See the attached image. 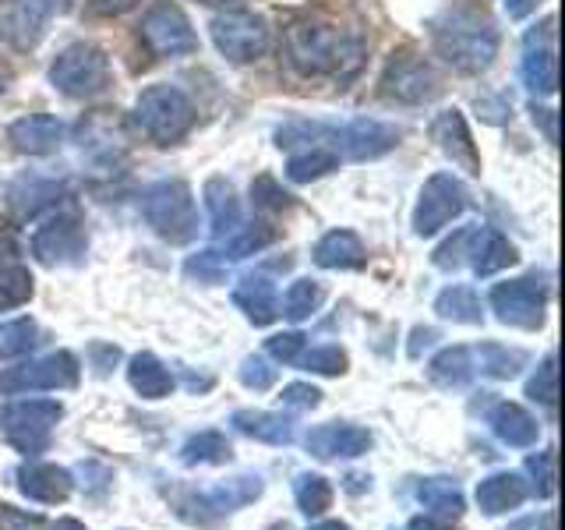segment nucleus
<instances>
[{
  "instance_id": "obj_1",
  "label": "nucleus",
  "mask_w": 565,
  "mask_h": 530,
  "mask_svg": "<svg viewBox=\"0 0 565 530\" xmlns=\"http://www.w3.org/2000/svg\"><path fill=\"white\" fill-rule=\"evenodd\" d=\"M282 50L297 75L305 78H353L364 64V40L332 22L300 18L282 35Z\"/></svg>"
},
{
  "instance_id": "obj_2",
  "label": "nucleus",
  "mask_w": 565,
  "mask_h": 530,
  "mask_svg": "<svg viewBox=\"0 0 565 530\" xmlns=\"http://www.w3.org/2000/svg\"><path fill=\"white\" fill-rule=\"evenodd\" d=\"M431 46L459 75H481L499 57V29L484 11L456 8L431 22Z\"/></svg>"
},
{
  "instance_id": "obj_3",
  "label": "nucleus",
  "mask_w": 565,
  "mask_h": 530,
  "mask_svg": "<svg viewBox=\"0 0 565 530\" xmlns=\"http://www.w3.org/2000/svg\"><path fill=\"white\" fill-rule=\"evenodd\" d=\"M141 216L170 244H188L199 237L194 194L184 181H156L141 194Z\"/></svg>"
},
{
  "instance_id": "obj_4",
  "label": "nucleus",
  "mask_w": 565,
  "mask_h": 530,
  "mask_svg": "<svg viewBox=\"0 0 565 530\" xmlns=\"http://www.w3.org/2000/svg\"><path fill=\"white\" fill-rule=\"evenodd\" d=\"M135 120L156 146H173L194 128V106L177 85H149L135 103Z\"/></svg>"
},
{
  "instance_id": "obj_5",
  "label": "nucleus",
  "mask_w": 565,
  "mask_h": 530,
  "mask_svg": "<svg viewBox=\"0 0 565 530\" xmlns=\"http://www.w3.org/2000/svg\"><path fill=\"white\" fill-rule=\"evenodd\" d=\"M61 417L64 406L57 400H11L0 406V435L22 456H40L46 453Z\"/></svg>"
},
{
  "instance_id": "obj_6",
  "label": "nucleus",
  "mask_w": 565,
  "mask_h": 530,
  "mask_svg": "<svg viewBox=\"0 0 565 530\" xmlns=\"http://www.w3.org/2000/svg\"><path fill=\"white\" fill-rule=\"evenodd\" d=\"M50 85L67 99H93L110 85V57L93 43H71L53 57Z\"/></svg>"
},
{
  "instance_id": "obj_7",
  "label": "nucleus",
  "mask_w": 565,
  "mask_h": 530,
  "mask_svg": "<svg viewBox=\"0 0 565 530\" xmlns=\"http://www.w3.org/2000/svg\"><path fill=\"white\" fill-rule=\"evenodd\" d=\"M32 258L40 265H50V269H57V265H78L88 252V234H85V223L75 209H61L46 216L40 226L32 230Z\"/></svg>"
},
{
  "instance_id": "obj_8",
  "label": "nucleus",
  "mask_w": 565,
  "mask_h": 530,
  "mask_svg": "<svg viewBox=\"0 0 565 530\" xmlns=\"http://www.w3.org/2000/svg\"><path fill=\"white\" fill-rule=\"evenodd\" d=\"M78 371L82 368L75 353L57 350V353H46V358L0 368V393L22 396V393H40V389H75Z\"/></svg>"
},
{
  "instance_id": "obj_9",
  "label": "nucleus",
  "mask_w": 565,
  "mask_h": 530,
  "mask_svg": "<svg viewBox=\"0 0 565 530\" xmlns=\"http://www.w3.org/2000/svg\"><path fill=\"white\" fill-rule=\"evenodd\" d=\"M467 205H470V194L456 173H431L414 205V234L435 237L441 226H449L456 216H463Z\"/></svg>"
},
{
  "instance_id": "obj_10",
  "label": "nucleus",
  "mask_w": 565,
  "mask_h": 530,
  "mask_svg": "<svg viewBox=\"0 0 565 530\" xmlns=\"http://www.w3.org/2000/svg\"><path fill=\"white\" fill-rule=\"evenodd\" d=\"M382 96L396 99V103H431L441 93V78L438 71L420 57L414 50H396L393 57L382 67Z\"/></svg>"
},
{
  "instance_id": "obj_11",
  "label": "nucleus",
  "mask_w": 565,
  "mask_h": 530,
  "mask_svg": "<svg viewBox=\"0 0 565 530\" xmlns=\"http://www.w3.org/2000/svg\"><path fill=\"white\" fill-rule=\"evenodd\" d=\"M212 43L234 64H252L269 50V22L255 11H226L209 22Z\"/></svg>"
},
{
  "instance_id": "obj_12",
  "label": "nucleus",
  "mask_w": 565,
  "mask_h": 530,
  "mask_svg": "<svg viewBox=\"0 0 565 530\" xmlns=\"http://www.w3.org/2000/svg\"><path fill=\"white\" fill-rule=\"evenodd\" d=\"M488 305H491L494 318H499L502 326L534 332V329L544 326L547 294H544V283L537 276H520V279L494 283Z\"/></svg>"
},
{
  "instance_id": "obj_13",
  "label": "nucleus",
  "mask_w": 565,
  "mask_h": 530,
  "mask_svg": "<svg viewBox=\"0 0 565 530\" xmlns=\"http://www.w3.org/2000/svg\"><path fill=\"white\" fill-rule=\"evenodd\" d=\"M138 35L152 57H184V53L199 50V35H194L188 14L173 4V0H159L146 11L138 25Z\"/></svg>"
},
{
  "instance_id": "obj_14",
  "label": "nucleus",
  "mask_w": 565,
  "mask_h": 530,
  "mask_svg": "<svg viewBox=\"0 0 565 530\" xmlns=\"http://www.w3.org/2000/svg\"><path fill=\"white\" fill-rule=\"evenodd\" d=\"M67 8L71 0H0V40L14 50H32L43 40L50 18Z\"/></svg>"
},
{
  "instance_id": "obj_15",
  "label": "nucleus",
  "mask_w": 565,
  "mask_h": 530,
  "mask_svg": "<svg viewBox=\"0 0 565 530\" xmlns=\"http://www.w3.org/2000/svg\"><path fill=\"white\" fill-rule=\"evenodd\" d=\"M262 488L265 485L258 474H241L234 481H223L209 491H191L177 506H181V517L188 509H199V512H191V523H205L209 517H223V512H237L244 506H252L262 495Z\"/></svg>"
},
{
  "instance_id": "obj_16",
  "label": "nucleus",
  "mask_w": 565,
  "mask_h": 530,
  "mask_svg": "<svg viewBox=\"0 0 565 530\" xmlns=\"http://www.w3.org/2000/svg\"><path fill=\"white\" fill-rule=\"evenodd\" d=\"M520 75L530 93L552 96L558 88V61H555V18H544L541 29L526 32Z\"/></svg>"
},
{
  "instance_id": "obj_17",
  "label": "nucleus",
  "mask_w": 565,
  "mask_h": 530,
  "mask_svg": "<svg viewBox=\"0 0 565 530\" xmlns=\"http://www.w3.org/2000/svg\"><path fill=\"white\" fill-rule=\"evenodd\" d=\"M305 446L318 459H353L364 456L371 449V432L361 424H347V421H329L318 424L305 435Z\"/></svg>"
},
{
  "instance_id": "obj_18",
  "label": "nucleus",
  "mask_w": 565,
  "mask_h": 530,
  "mask_svg": "<svg viewBox=\"0 0 565 530\" xmlns=\"http://www.w3.org/2000/svg\"><path fill=\"white\" fill-rule=\"evenodd\" d=\"M431 138L438 141V149L446 152L459 170L467 173H481V156H477L473 135L467 128V120L459 110H441L431 120Z\"/></svg>"
},
{
  "instance_id": "obj_19",
  "label": "nucleus",
  "mask_w": 565,
  "mask_h": 530,
  "mask_svg": "<svg viewBox=\"0 0 565 530\" xmlns=\"http://www.w3.org/2000/svg\"><path fill=\"white\" fill-rule=\"evenodd\" d=\"M14 477H18V491L43 506L67 502V495L75 491V477L57 464H22Z\"/></svg>"
},
{
  "instance_id": "obj_20",
  "label": "nucleus",
  "mask_w": 565,
  "mask_h": 530,
  "mask_svg": "<svg viewBox=\"0 0 565 530\" xmlns=\"http://www.w3.org/2000/svg\"><path fill=\"white\" fill-rule=\"evenodd\" d=\"M8 141L14 152L22 156H50L61 149L64 141V124L50 114H32V117H18L8 128Z\"/></svg>"
},
{
  "instance_id": "obj_21",
  "label": "nucleus",
  "mask_w": 565,
  "mask_h": 530,
  "mask_svg": "<svg viewBox=\"0 0 565 530\" xmlns=\"http://www.w3.org/2000/svg\"><path fill=\"white\" fill-rule=\"evenodd\" d=\"M488 424H491V432L499 435L505 446H512V449H530L537 442V435H541L537 417L526 414L520 403H509V400L491 406Z\"/></svg>"
},
{
  "instance_id": "obj_22",
  "label": "nucleus",
  "mask_w": 565,
  "mask_h": 530,
  "mask_svg": "<svg viewBox=\"0 0 565 530\" xmlns=\"http://www.w3.org/2000/svg\"><path fill=\"white\" fill-rule=\"evenodd\" d=\"M530 495V485L523 481L520 474L502 470V474H491L477 485V506H481L484 517H502L509 509H520Z\"/></svg>"
},
{
  "instance_id": "obj_23",
  "label": "nucleus",
  "mask_w": 565,
  "mask_h": 530,
  "mask_svg": "<svg viewBox=\"0 0 565 530\" xmlns=\"http://www.w3.org/2000/svg\"><path fill=\"white\" fill-rule=\"evenodd\" d=\"M234 305L255 326H273L279 318V297L269 276H244L234 287Z\"/></svg>"
},
{
  "instance_id": "obj_24",
  "label": "nucleus",
  "mask_w": 565,
  "mask_h": 530,
  "mask_svg": "<svg viewBox=\"0 0 565 530\" xmlns=\"http://www.w3.org/2000/svg\"><path fill=\"white\" fill-rule=\"evenodd\" d=\"M516 247H512L499 230H488V226H477L473 230V244H470V269L477 276H494V273H502L509 269L512 262H516Z\"/></svg>"
},
{
  "instance_id": "obj_25",
  "label": "nucleus",
  "mask_w": 565,
  "mask_h": 530,
  "mask_svg": "<svg viewBox=\"0 0 565 530\" xmlns=\"http://www.w3.org/2000/svg\"><path fill=\"white\" fill-rule=\"evenodd\" d=\"M311 258L315 265H322V269H361L367 252L353 230H329V234L315 244Z\"/></svg>"
},
{
  "instance_id": "obj_26",
  "label": "nucleus",
  "mask_w": 565,
  "mask_h": 530,
  "mask_svg": "<svg viewBox=\"0 0 565 530\" xmlns=\"http://www.w3.org/2000/svg\"><path fill=\"white\" fill-rule=\"evenodd\" d=\"M64 194V184L61 181H46V177H22V181H14L11 191H8V202L14 209V216L22 220H32L40 216L46 205H57Z\"/></svg>"
},
{
  "instance_id": "obj_27",
  "label": "nucleus",
  "mask_w": 565,
  "mask_h": 530,
  "mask_svg": "<svg viewBox=\"0 0 565 530\" xmlns=\"http://www.w3.org/2000/svg\"><path fill=\"white\" fill-rule=\"evenodd\" d=\"M128 382L141 400H167L173 393V371L156 353H135L128 364Z\"/></svg>"
},
{
  "instance_id": "obj_28",
  "label": "nucleus",
  "mask_w": 565,
  "mask_h": 530,
  "mask_svg": "<svg viewBox=\"0 0 565 530\" xmlns=\"http://www.w3.org/2000/svg\"><path fill=\"white\" fill-rule=\"evenodd\" d=\"M234 428L247 438L265 442V446H290L294 442V421L273 411H237Z\"/></svg>"
},
{
  "instance_id": "obj_29",
  "label": "nucleus",
  "mask_w": 565,
  "mask_h": 530,
  "mask_svg": "<svg viewBox=\"0 0 565 530\" xmlns=\"http://www.w3.org/2000/svg\"><path fill=\"white\" fill-rule=\"evenodd\" d=\"M205 209H209V223H212V234L216 237H230L234 230L241 226V202H237V191L230 188L223 177H212L205 181Z\"/></svg>"
},
{
  "instance_id": "obj_30",
  "label": "nucleus",
  "mask_w": 565,
  "mask_h": 530,
  "mask_svg": "<svg viewBox=\"0 0 565 530\" xmlns=\"http://www.w3.org/2000/svg\"><path fill=\"white\" fill-rule=\"evenodd\" d=\"M417 502L438 520H456V517H463V509H467L463 491H459V485L449 481V477H428V481H420Z\"/></svg>"
},
{
  "instance_id": "obj_31",
  "label": "nucleus",
  "mask_w": 565,
  "mask_h": 530,
  "mask_svg": "<svg viewBox=\"0 0 565 530\" xmlns=\"http://www.w3.org/2000/svg\"><path fill=\"white\" fill-rule=\"evenodd\" d=\"M473 350L470 347H446V350H438L431 364H428V375L435 385L441 389H459V385H467L473 379Z\"/></svg>"
},
{
  "instance_id": "obj_32",
  "label": "nucleus",
  "mask_w": 565,
  "mask_h": 530,
  "mask_svg": "<svg viewBox=\"0 0 565 530\" xmlns=\"http://www.w3.org/2000/svg\"><path fill=\"white\" fill-rule=\"evenodd\" d=\"M435 311L456 326H481V318H484L481 297H477V290L467 287V283H452V287L441 290L435 297Z\"/></svg>"
},
{
  "instance_id": "obj_33",
  "label": "nucleus",
  "mask_w": 565,
  "mask_h": 530,
  "mask_svg": "<svg viewBox=\"0 0 565 530\" xmlns=\"http://www.w3.org/2000/svg\"><path fill=\"white\" fill-rule=\"evenodd\" d=\"M234 456L230 442L223 432H194L184 446H181V464L184 467H205V464H226Z\"/></svg>"
},
{
  "instance_id": "obj_34",
  "label": "nucleus",
  "mask_w": 565,
  "mask_h": 530,
  "mask_svg": "<svg viewBox=\"0 0 565 530\" xmlns=\"http://www.w3.org/2000/svg\"><path fill=\"white\" fill-rule=\"evenodd\" d=\"M32 297V273L14 255L0 258V311L22 308Z\"/></svg>"
},
{
  "instance_id": "obj_35",
  "label": "nucleus",
  "mask_w": 565,
  "mask_h": 530,
  "mask_svg": "<svg viewBox=\"0 0 565 530\" xmlns=\"http://www.w3.org/2000/svg\"><path fill=\"white\" fill-rule=\"evenodd\" d=\"M340 163V156L326 146H308L305 152H294L290 163H287V177L294 184H308V181H318V177H326L329 170H335Z\"/></svg>"
},
{
  "instance_id": "obj_36",
  "label": "nucleus",
  "mask_w": 565,
  "mask_h": 530,
  "mask_svg": "<svg viewBox=\"0 0 565 530\" xmlns=\"http://www.w3.org/2000/svg\"><path fill=\"white\" fill-rule=\"evenodd\" d=\"M322 300H326L322 283H318V279H297V283H290V290L282 294V311L279 315H287L290 322H305V318H311L318 308H322Z\"/></svg>"
},
{
  "instance_id": "obj_37",
  "label": "nucleus",
  "mask_w": 565,
  "mask_h": 530,
  "mask_svg": "<svg viewBox=\"0 0 565 530\" xmlns=\"http://www.w3.org/2000/svg\"><path fill=\"white\" fill-rule=\"evenodd\" d=\"M294 499L305 517H322V512L332 506V485L322 474H300L294 485Z\"/></svg>"
},
{
  "instance_id": "obj_38",
  "label": "nucleus",
  "mask_w": 565,
  "mask_h": 530,
  "mask_svg": "<svg viewBox=\"0 0 565 530\" xmlns=\"http://www.w3.org/2000/svg\"><path fill=\"white\" fill-rule=\"evenodd\" d=\"M276 241V230L269 223H252V226H237L234 234H230L226 247H223V258H247V255H258L262 247H269Z\"/></svg>"
},
{
  "instance_id": "obj_39",
  "label": "nucleus",
  "mask_w": 565,
  "mask_h": 530,
  "mask_svg": "<svg viewBox=\"0 0 565 530\" xmlns=\"http://www.w3.org/2000/svg\"><path fill=\"white\" fill-rule=\"evenodd\" d=\"M35 336H40V329H35L32 318H14V322H4L0 326V358H22V353H29L35 347Z\"/></svg>"
},
{
  "instance_id": "obj_40",
  "label": "nucleus",
  "mask_w": 565,
  "mask_h": 530,
  "mask_svg": "<svg viewBox=\"0 0 565 530\" xmlns=\"http://www.w3.org/2000/svg\"><path fill=\"white\" fill-rule=\"evenodd\" d=\"M297 364L305 368V371H311V375H329V379H332V375H343L347 364H350V358H347V350H343V347L326 343V347H315V350H308V353H300Z\"/></svg>"
},
{
  "instance_id": "obj_41",
  "label": "nucleus",
  "mask_w": 565,
  "mask_h": 530,
  "mask_svg": "<svg viewBox=\"0 0 565 530\" xmlns=\"http://www.w3.org/2000/svg\"><path fill=\"white\" fill-rule=\"evenodd\" d=\"M523 368V353L520 350H509L502 343H484L481 347V371L491 379H512L520 375Z\"/></svg>"
},
{
  "instance_id": "obj_42",
  "label": "nucleus",
  "mask_w": 565,
  "mask_h": 530,
  "mask_svg": "<svg viewBox=\"0 0 565 530\" xmlns=\"http://www.w3.org/2000/svg\"><path fill=\"white\" fill-rule=\"evenodd\" d=\"M473 230H477V226H459L449 241H441V244L435 247V255H431L435 269H446V273H452V269H459V265L467 262V255H470V244H473Z\"/></svg>"
},
{
  "instance_id": "obj_43",
  "label": "nucleus",
  "mask_w": 565,
  "mask_h": 530,
  "mask_svg": "<svg viewBox=\"0 0 565 530\" xmlns=\"http://www.w3.org/2000/svg\"><path fill=\"white\" fill-rule=\"evenodd\" d=\"M526 396L534 400V403H541V406H552L558 403V368H555V353H547V358L541 361V368H537V375L526 382Z\"/></svg>"
},
{
  "instance_id": "obj_44",
  "label": "nucleus",
  "mask_w": 565,
  "mask_h": 530,
  "mask_svg": "<svg viewBox=\"0 0 565 530\" xmlns=\"http://www.w3.org/2000/svg\"><path fill=\"white\" fill-rule=\"evenodd\" d=\"M184 273L191 279H199V283H223L226 279V258L220 252H199V255H191L184 262Z\"/></svg>"
},
{
  "instance_id": "obj_45",
  "label": "nucleus",
  "mask_w": 565,
  "mask_h": 530,
  "mask_svg": "<svg viewBox=\"0 0 565 530\" xmlns=\"http://www.w3.org/2000/svg\"><path fill=\"white\" fill-rule=\"evenodd\" d=\"M252 202L255 209H265V212H287L294 205L290 194L276 184V177H258L252 184Z\"/></svg>"
},
{
  "instance_id": "obj_46",
  "label": "nucleus",
  "mask_w": 565,
  "mask_h": 530,
  "mask_svg": "<svg viewBox=\"0 0 565 530\" xmlns=\"http://www.w3.org/2000/svg\"><path fill=\"white\" fill-rule=\"evenodd\" d=\"M526 470H530V477H534V491L541 495V499H552L555 495V449L530 456Z\"/></svg>"
},
{
  "instance_id": "obj_47",
  "label": "nucleus",
  "mask_w": 565,
  "mask_h": 530,
  "mask_svg": "<svg viewBox=\"0 0 565 530\" xmlns=\"http://www.w3.org/2000/svg\"><path fill=\"white\" fill-rule=\"evenodd\" d=\"M237 375L247 389H255V393H265V389H273L276 382V368L265 361V358H244L241 368H237Z\"/></svg>"
},
{
  "instance_id": "obj_48",
  "label": "nucleus",
  "mask_w": 565,
  "mask_h": 530,
  "mask_svg": "<svg viewBox=\"0 0 565 530\" xmlns=\"http://www.w3.org/2000/svg\"><path fill=\"white\" fill-rule=\"evenodd\" d=\"M265 350H269L273 361L294 364L300 358V350H305V332H276V336L265 340Z\"/></svg>"
},
{
  "instance_id": "obj_49",
  "label": "nucleus",
  "mask_w": 565,
  "mask_h": 530,
  "mask_svg": "<svg viewBox=\"0 0 565 530\" xmlns=\"http://www.w3.org/2000/svg\"><path fill=\"white\" fill-rule=\"evenodd\" d=\"M279 400H282V406H290V411H311V406L322 403V393L308 382H290V385H282Z\"/></svg>"
},
{
  "instance_id": "obj_50",
  "label": "nucleus",
  "mask_w": 565,
  "mask_h": 530,
  "mask_svg": "<svg viewBox=\"0 0 565 530\" xmlns=\"http://www.w3.org/2000/svg\"><path fill=\"white\" fill-rule=\"evenodd\" d=\"M0 530H43V520L14 506H0Z\"/></svg>"
},
{
  "instance_id": "obj_51",
  "label": "nucleus",
  "mask_w": 565,
  "mask_h": 530,
  "mask_svg": "<svg viewBox=\"0 0 565 530\" xmlns=\"http://www.w3.org/2000/svg\"><path fill=\"white\" fill-rule=\"evenodd\" d=\"M88 358H93L96 375H106V371H110V368L117 364L120 350H117V347H110V343H93V350H88Z\"/></svg>"
},
{
  "instance_id": "obj_52",
  "label": "nucleus",
  "mask_w": 565,
  "mask_h": 530,
  "mask_svg": "<svg viewBox=\"0 0 565 530\" xmlns=\"http://www.w3.org/2000/svg\"><path fill=\"white\" fill-rule=\"evenodd\" d=\"M88 8L103 18H117V14H128L131 8H138V0H88Z\"/></svg>"
},
{
  "instance_id": "obj_53",
  "label": "nucleus",
  "mask_w": 565,
  "mask_h": 530,
  "mask_svg": "<svg viewBox=\"0 0 565 530\" xmlns=\"http://www.w3.org/2000/svg\"><path fill=\"white\" fill-rule=\"evenodd\" d=\"M505 4V14L512 18V22H523L526 14H534L541 8V0H502Z\"/></svg>"
},
{
  "instance_id": "obj_54",
  "label": "nucleus",
  "mask_w": 565,
  "mask_h": 530,
  "mask_svg": "<svg viewBox=\"0 0 565 530\" xmlns=\"http://www.w3.org/2000/svg\"><path fill=\"white\" fill-rule=\"evenodd\" d=\"M537 120L544 124V138L555 146V141H558V131H555V110H544V106L534 103V124H537Z\"/></svg>"
},
{
  "instance_id": "obj_55",
  "label": "nucleus",
  "mask_w": 565,
  "mask_h": 530,
  "mask_svg": "<svg viewBox=\"0 0 565 530\" xmlns=\"http://www.w3.org/2000/svg\"><path fill=\"white\" fill-rule=\"evenodd\" d=\"M406 530H452V527H449V520H438L431 512H424V517H414L406 523Z\"/></svg>"
},
{
  "instance_id": "obj_56",
  "label": "nucleus",
  "mask_w": 565,
  "mask_h": 530,
  "mask_svg": "<svg viewBox=\"0 0 565 530\" xmlns=\"http://www.w3.org/2000/svg\"><path fill=\"white\" fill-rule=\"evenodd\" d=\"M438 340L435 329H414V343H411V358H420V347H431Z\"/></svg>"
},
{
  "instance_id": "obj_57",
  "label": "nucleus",
  "mask_w": 565,
  "mask_h": 530,
  "mask_svg": "<svg viewBox=\"0 0 565 530\" xmlns=\"http://www.w3.org/2000/svg\"><path fill=\"white\" fill-rule=\"evenodd\" d=\"M308 530H353V527H347V523H340V520H322V523H315V527H308Z\"/></svg>"
},
{
  "instance_id": "obj_58",
  "label": "nucleus",
  "mask_w": 565,
  "mask_h": 530,
  "mask_svg": "<svg viewBox=\"0 0 565 530\" xmlns=\"http://www.w3.org/2000/svg\"><path fill=\"white\" fill-rule=\"evenodd\" d=\"M53 530H85V523H78V520L64 517V520H57V523H53Z\"/></svg>"
},
{
  "instance_id": "obj_59",
  "label": "nucleus",
  "mask_w": 565,
  "mask_h": 530,
  "mask_svg": "<svg viewBox=\"0 0 565 530\" xmlns=\"http://www.w3.org/2000/svg\"><path fill=\"white\" fill-rule=\"evenodd\" d=\"M202 4H209V8H234V4H241V0H202Z\"/></svg>"
},
{
  "instance_id": "obj_60",
  "label": "nucleus",
  "mask_w": 565,
  "mask_h": 530,
  "mask_svg": "<svg viewBox=\"0 0 565 530\" xmlns=\"http://www.w3.org/2000/svg\"><path fill=\"white\" fill-rule=\"evenodd\" d=\"M269 530H290L287 523H276V527H269Z\"/></svg>"
}]
</instances>
